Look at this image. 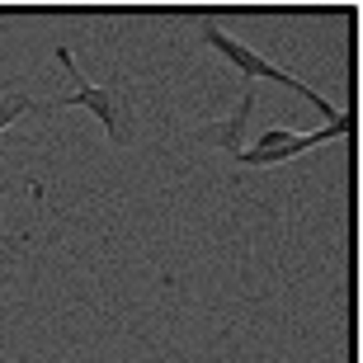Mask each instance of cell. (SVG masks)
Masks as SVG:
<instances>
[{
  "label": "cell",
  "instance_id": "4",
  "mask_svg": "<svg viewBox=\"0 0 363 363\" xmlns=\"http://www.w3.org/2000/svg\"><path fill=\"white\" fill-rule=\"evenodd\" d=\"M250 113H255V85L245 81L241 85V99H236V113H231V118H217V123L194 128V142L236 156V151H245V123H250Z\"/></svg>",
  "mask_w": 363,
  "mask_h": 363
},
{
  "label": "cell",
  "instance_id": "3",
  "mask_svg": "<svg viewBox=\"0 0 363 363\" xmlns=\"http://www.w3.org/2000/svg\"><path fill=\"white\" fill-rule=\"evenodd\" d=\"M350 133H354V113H345L340 123H325V128H316V133H293V128H264L255 147L236 151L231 161L241 165V170H274V165H288V161H297V156H307V151L325 147V142H340V137H350Z\"/></svg>",
  "mask_w": 363,
  "mask_h": 363
},
{
  "label": "cell",
  "instance_id": "1",
  "mask_svg": "<svg viewBox=\"0 0 363 363\" xmlns=\"http://www.w3.org/2000/svg\"><path fill=\"white\" fill-rule=\"evenodd\" d=\"M57 67L67 71L71 90L57 94V99H48L43 104V113L48 108H85V113H94L99 118V128H104L108 147H133L137 142V108H133V94L123 90V85H94L85 81L81 71H76V57H71V48H52Z\"/></svg>",
  "mask_w": 363,
  "mask_h": 363
},
{
  "label": "cell",
  "instance_id": "2",
  "mask_svg": "<svg viewBox=\"0 0 363 363\" xmlns=\"http://www.w3.org/2000/svg\"><path fill=\"white\" fill-rule=\"evenodd\" d=\"M199 33H203V43H208L213 52H222V57H227V62H231L236 71H241V76H245L250 85H255V81H274V85H283V90L302 94V99H307V104L316 108V113H321L325 123H340V118H345V113H340V108L330 104V99H325L321 90H311L307 81H297V76H288L283 67H274V62H264V57H259L255 48H245V43L236 38V33H227L222 24H213V19H203V28H199Z\"/></svg>",
  "mask_w": 363,
  "mask_h": 363
}]
</instances>
